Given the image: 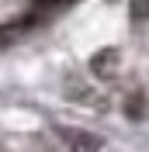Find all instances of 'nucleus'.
<instances>
[{
	"instance_id": "f257e3e1",
	"label": "nucleus",
	"mask_w": 149,
	"mask_h": 152,
	"mask_svg": "<svg viewBox=\"0 0 149 152\" xmlns=\"http://www.w3.org/2000/svg\"><path fill=\"white\" fill-rule=\"evenodd\" d=\"M59 138H63L73 152H101V138H97V135L73 132V128H59Z\"/></svg>"
},
{
	"instance_id": "f03ea898",
	"label": "nucleus",
	"mask_w": 149,
	"mask_h": 152,
	"mask_svg": "<svg viewBox=\"0 0 149 152\" xmlns=\"http://www.w3.org/2000/svg\"><path fill=\"white\" fill-rule=\"evenodd\" d=\"M132 14H135L139 21H146L149 18V0H132Z\"/></svg>"
}]
</instances>
